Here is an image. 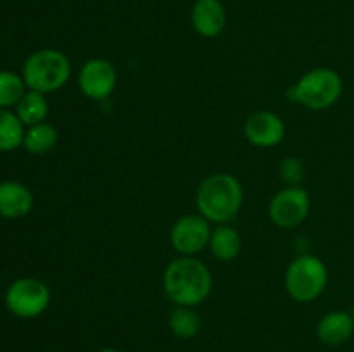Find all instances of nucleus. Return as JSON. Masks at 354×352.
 <instances>
[{
  "label": "nucleus",
  "mask_w": 354,
  "mask_h": 352,
  "mask_svg": "<svg viewBox=\"0 0 354 352\" xmlns=\"http://www.w3.org/2000/svg\"><path fill=\"white\" fill-rule=\"evenodd\" d=\"M162 286L175 306L196 307L209 297L213 276L203 261L192 255H180L166 266Z\"/></svg>",
  "instance_id": "f257e3e1"
},
{
  "label": "nucleus",
  "mask_w": 354,
  "mask_h": 352,
  "mask_svg": "<svg viewBox=\"0 0 354 352\" xmlns=\"http://www.w3.org/2000/svg\"><path fill=\"white\" fill-rule=\"evenodd\" d=\"M196 202L199 214H203L209 223L227 224L241 211L244 188L230 173H214L201 182Z\"/></svg>",
  "instance_id": "f03ea898"
},
{
  "label": "nucleus",
  "mask_w": 354,
  "mask_h": 352,
  "mask_svg": "<svg viewBox=\"0 0 354 352\" xmlns=\"http://www.w3.org/2000/svg\"><path fill=\"white\" fill-rule=\"evenodd\" d=\"M342 78L330 68H315L304 72L294 86L287 90V99L310 110H327L341 99Z\"/></svg>",
  "instance_id": "7ed1b4c3"
},
{
  "label": "nucleus",
  "mask_w": 354,
  "mask_h": 352,
  "mask_svg": "<svg viewBox=\"0 0 354 352\" xmlns=\"http://www.w3.org/2000/svg\"><path fill=\"white\" fill-rule=\"evenodd\" d=\"M71 78V61L57 48H41L24 61L23 79L30 90L52 93L61 90Z\"/></svg>",
  "instance_id": "20e7f679"
},
{
  "label": "nucleus",
  "mask_w": 354,
  "mask_h": 352,
  "mask_svg": "<svg viewBox=\"0 0 354 352\" xmlns=\"http://www.w3.org/2000/svg\"><path fill=\"white\" fill-rule=\"evenodd\" d=\"M328 283V269L317 255L303 254L292 259L286 271V290L297 302H313Z\"/></svg>",
  "instance_id": "39448f33"
},
{
  "label": "nucleus",
  "mask_w": 354,
  "mask_h": 352,
  "mask_svg": "<svg viewBox=\"0 0 354 352\" xmlns=\"http://www.w3.org/2000/svg\"><path fill=\"white\" fill-rule=\"evenodd\" d=\"M50 304V290L37 278H19L6 292V306L21 320H33L45 313Z\"/></svg>",
  "instance_id": "423d86ee"
},
{
  "label": "nucleus",
  "mask_w": 354,
  "mask_h": 352,
  "mask_svg": "<svg viewBox=\"0 0 354 352\" xmlns=\"http://www.w3.org/2000/svg\"><path fill=\"white\" fill-rule=\"evenodd\" d=\"M310 193L303 186H286L270 200V219L280 228H296L310 214Z\"/></svg>",
  "instance_id": "0eeeda50"
},
{
  "label": "nucleus",
  "mask_w": 354,
  "mask_h": 352,
  "mask_svg": "<svg viewBox=\"0 0 354 352\" xmlns=\"http://www.w3.org/2000/svg\"><path fill=\"white\" fill-rule=\"evenodd\" d=\"M211 223L203 214H185L171 228L169 242L180 255H196L209 247Z\"/></svg>",
  "instance_id": "6e6552de"
},
{
  "label": "nucleus",
  "mask_w": 354,
  "mask_h": 352,
  "mask_svg": "<svg viewBox=\"0 0 354 352\" xmlns=\"http://www.w3.org/2000/svg\"><path fill=\"white\" fill-rule=\"evenodd\" d=\"M118 72L113 62L107 59H88L78 75V86L85 97L92 100H104L114 92Z\"/></svg>",
  "instance_id": "1a4fd4ad"
},
{
  "label": "nucleus",
  "mask_w": 354,
  "mask_h": 352,
  "mask_svg": "<svg viewBox=\"0 0 354 352\" xmlns=\"http://www.w3.org/2000/svg\"><path fill=\"white\" fill-rule=\"evenodd\" d=\"M244 135L249 144L254 147H275L286 137V123L279 114L272 110H258L245 119Z\"/></svg>",
  "instance_id": "9d476101"
},
{
  "label": "nucleus",
  "mask_w": 354,
  "mask_h": 352,
  "mask_svg": "<svg viewBox=\"0 0 354 352\" xmlns=\"http://www.w3.org/2000/svg\"><path fill=\"white\" fill-rule=\"evenodd\" d=\"M192 28L204 38H214L227 26V9L221 0H196L190 12Z\"/></svg>",
  "instance_id": "9b49d317"
},
{
  "label": "nucleus",
  "mask_w": 354,
  "mask_h": 352,
  "mask_svg": "<svg viewBox=\"0 0 354 352\" xmlns=\"http://www.w3.org/2000/svg\"><path fill=\"white\" fill-rule=\"evenodd\" d=\"M33 207V193L19 182L0 183V216L7 219L24 217Z\"/></svg>",
  "instance_id": "f8f14e48"
},
{
  "label": "nucleus",
  "mask_w": 354,
  "mask_h": 352,
  "mask_svg": "<svg viewBox=\"0 0 354 352\" xmlns=\"http://www.w3.org/2000/svg\"><path fill=\"white\" fill-rule=\"evenodd\" d=\"M354 333L353 314L346 311H330L320 320L317 326V335L322 344L339 347L351 340Z\"/></svg>",
  "instance_id": "ddd939ff"
},
{
  "label": "nucleus",
  "mask_w": 354,
  "mask_h": 352,
  "mask_svg": "<svg viewBox=\"0 0 354 352\" xmlns=\"http://www.w3.org/2000/svg\"><path fill=\"white\" fill-rule=\"evenodd\" d=\"M209 251L218 261L232 262L239 257L242 251V238L239 231L230 224H218L211 231Z\"/></svg>",
  "instance_id": "4468645a"
},
{
  "label": "nucleus",
  "mask_w": 354,
  "mask_h": 352,
  "mask_svg": "<svg viewBox=\"0 0 354 352\" xmlns=\"http://www.w3.org/2000/svg\"><path fill=\"white\" fill-rule=\"evenodd\" d=\"M16 114L24 126H35V124L45 123L48 116L47 99H45L44 93L30 90L17 102Z\"/></svg>",
  "instance_id": "2eb2a0df"
},
{
  "label": "nucleus",
  "mask_w": 354,
  "mask_h": 352,
  "mask_svg": "<svg viewBox=\"0 0 354 352\" xmlns=\"http://www.w3.org/2000/svg\"><path fill=\"white\" fill-rule=\"evenodd\" d=\"M168 324L171 333L180 340H190V338L197 337L203 326L199 314L194 311V307L176 306L175 309L169 313Z\"/></svg>",
  "instance_id": "dca6fc26"
},
{
  "label": "nucleus",
  "mask_w": 354,
  "mask_h": 352,
  "mask_svg": "<svg viewBox=\"0 0 354 352\" xmlns=\"http://www.w3.org/2000/svg\"><path fill=\"white\" fill-rule=\"evenodd\" d=\"M59 140V133L52 124L48 123H40L30 126L24 133L23 147L26 148L30 154L35 155H44L48 154L55 148Z\"/></svg>",
  "instance_id": "f3484780"
},
{
  "label": "nucleus",
  "mask_w": 354,
  "mask_h": 352,
  "mask_svg": "<svg viewBox=\"0 0 354 352\" xmlns=\"http://www.w3.org/2000/svg\"><path fill=\"white\" fill-rule=\"evenodd\" d=\"M24 124L16 113L0 109V152L16 150L24 140Z\"/></svg>",
  "instance_id": "a211bd4d"
},
{
  "label": "nucleus",
  "mask_w": 354,
  "mask_h": 352,
  "mask_svg": "<svg viewBox=\"0 0 354 352\" xmlns=\"http://www.w3.org/2000/svg\"><path fill=\"white\" fill-rule=\"evenodd\" d=\"M26 83L23 76L12 71H0V109L17 106L21 97L26 93Z\"/></svg>",
  "instance_id": "6ab92c4d"
},
{
  "label": "nucleus",
  "mask_w": 354,
  "mask_h": 352,
  "mask_svg": "<svg viewBox=\"0 0 354 352\" xmlns=\"http://www.w3.org/2000/svg\"><path fill=\"white\" fill-rule=\"evenodd\" d=\"M280 176L289 186H299V183L304 178V164L297 157H286L282 159L279 166Z\"/></svg>",
  "instance_id": "aec40b11"
},
{
  "label": "nucleus",
  "mask_w": 354,
  "mask_h": 352,
  "mask_svg": "<svg viewBox=\"0 0 354 352\" xmlns=\"http://www.w3.org/2000/svg\"><path fill=\"white\" fill-rule=\"evenodd\" d=\"M99 352H121V351H118V349H109V347H107V349H100Z\"/></svg>",
  "instance_id": "412c9836"
},
{
  "label": "nucleus",
  "mask_w": 354,
  "mask_h": 352,
  "mask_svg": "<svg viewBox=\"0 0 354 352\" xmlns=\"http://www.w3.org/2000/svg\"><path fill=\"white\" fill-rule=\"evenodd\" d=\"M351 314H353V320H354V309H353V313H351Z\"/></svg>",
  "instance_id": "4be33fe9"
}]
</instances>
